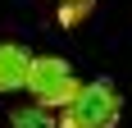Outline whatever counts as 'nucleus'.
Wrapping results in <instances>:
<instances>
[{"instance_id":"nucleus-1","label":"nucleus","mask_w":132,"mask_h":128,"mask_svg":"<svg viewBox=\"0 0 132 128\" xmlns=\"http://www.w3.org/2000/svg\"><path fill=\"white\" fill-rule=\"evenodd\" d=\"M59 110H64V115L55 119L59 128H114L119 115H123V96H119V87L109 78H100V82L78 87Z\"/></svg>"},{"instance_id":"nucleus-2","label":"nucleus","mask_w":132,"mask_h":128,"mask_svg":"<svg viewBox=\"0 0 132 128\" xmlns=\"http://www.w3.org/2000/svg\"><path fill=\"white\" fill-rule=\"evenodd\" d=\"M23 87L32 91V101H37V105L55 110V105H64L68 96L82 87V82H78V73H73L64 60L41 55V60H32V64H27V82H23Z\"/></svg>"},{"instance_id":"nucleus-3","label":"nucleus","mask_w":132,"mask_h":128,"mask_svg":"<svg viewBox=\"0 0 132 128\" xmlns=\"http://www.w3.org/2000/svg\"><path fill=\"white\" fill-rule=\"evenodd\" d=\"M27 64H32V55L23 51V46H14V41H5L0 46V91H18L27 82Z\"/></svg>"},{"instance_id":"nucleus-4","label":"nucleus","mask_w":132,"mask_h":128,"mask_svg":"<svg viewBox=\"0 0 132 128\" xmlns=\"http://www.w3.org/2000/svg\"><path fill=\"white\" fill-rule=\"evenodd\" d=\"M9 124H14V128H59L46 105H18V110L9 115Z\"/></svg>"},{"instance_id":"nucleus-5","label":"nucleus","mask_w":132,"mask_h":128,"mask_svg":"<svg viewBox=\"0 0 132 128\" xmlns=\"http://www.w3.org/2000/svg\"><path fill=\"white\" fill-rule=\"evenodd\" d=\"M91 9H96V0H59V23H64V27H78Z\"/></svg>"}]
</instances>
